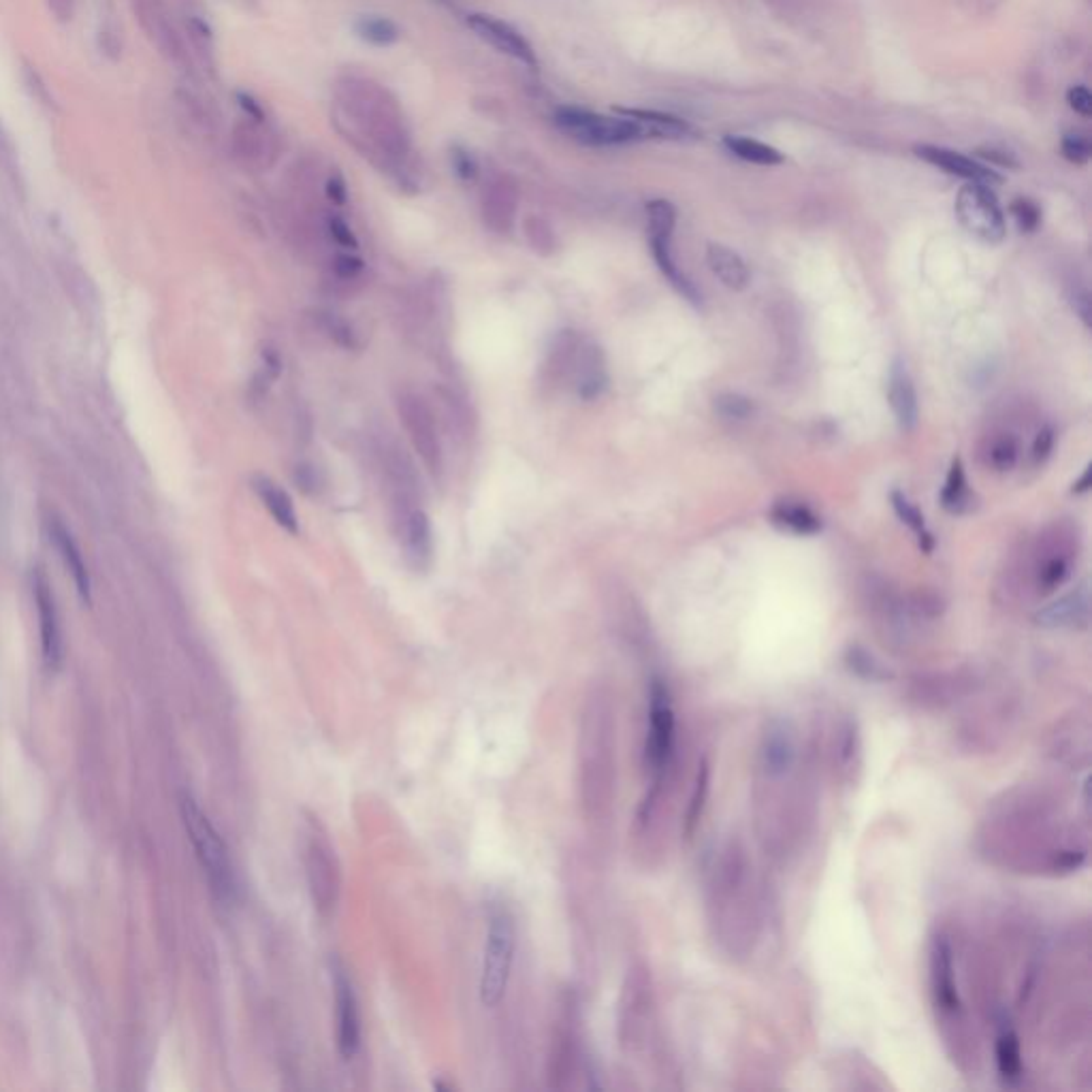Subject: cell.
I'll return each instance as SVG.
<instances>
[{
    "label": "cell",
    "mask_w": 1092,
    "mask_h": 1092,
    "mask_svg": "<svg viewBox=\"0 0 1092 1092\" xmlns=\"http://www.w3.org/2000/svg\"><path fill=\"white\" fill-rule=\"evenodd\" d=\"M723 148H726L730 154H734L737 158L745 160V163L759 165V167H775V165H781L785 160V156L777 148L768 146V143H762L758 139L742 137V135H726L723 137Z\"/></svg>",
    "instance_id": "obj_34"
},
{
    "label": "cell",
    "mask_w": 1092,
    "mask_h": 1092,
    "mask_svg": "<svg viewBox=\"0 0 1092 1092\" xmlns=\"http://www.w3.org/2000/svg\"><path fill=\"white\" fill-rule=\"evenodd\" d=\"M327 196L335 205H344L348 199V188L342 175H331L327 180Z\"/></svg>",
    "instance_id": "obj_54"
},
{
    "label": "cell",
    "mask_w": 1092,
    "mask_h": 1092,
    "mask_svg": "<svg viewBox=\"0 0 1092 1092\" xmlns=\"http://www.w3.org/2000/svg\"><path fill=\"white\" fill-rule=\"evenodd\" d=\"M928 995L947 1059L964 1078L978 1076L981 1069L980 1037L962 992L958 947L945 928H937L928 943Z\"/></svg>",
    "instance_id": "obj_4"
},
{
    "label": "cell",
    "mask_w": 1092,
    "mask_h": 1092,
    "mask_svg": "<svg viewBox=\"0 0 1092 1092\" xmlns=\"http://www.w3.org/2000/svg\"><path fill=\"white\" fill-rule=\"evenodd\" d=\"M916 156L924 160V163L933 165L937 169H941V172L956 175V177H962L966 182H978V184H1001L1002 177L992 172L990 167H986L980 160L969 158L961 154V152H954L950 148H941V146H930V143H918L916 148Z\"/></svg>",
    "instance_id": "obj_20"
},
{
    "label": "cell",
    "mask_w": 1092,
    "mask_h": 1092,
    "mask_svg": "<svg viewBox=\"0 0 1092 1092\" xmlns=\"http://www.w3.org/2000/svg\"><path fill=\"white\" fill-rule=\"evenodd\" d=\"M1090 713L1071 711L1047 732L1045 754L1067 771H1086L1090 764Z\"/></svg>",
    "instance_id": "obj_15"
},
{
    "label": "cell",
    "mask_w": 1092,
    "mask_h": 1092,
    "mask_svg": "<svg viewBox=\"0 0 1092 1092\" xmlns=\"http://www.w3.org/2000/svg\"><path fill=\"white\" fill-rule=\"evenodd\" d=\"M978 154L988 160V163H995L999 167H1007V169H1016L1018 167V160L1014 158V154H1009L1005 150H997V148H981Z\"/></svg>",
    "instance_id": "obj_53"
},
{
    "label": "cell",
    "mask_w": 1092,
    "mask_h": 1092,
    "mask_svg": "<svg viewBox=\"0 0 1092 1092\" xmlns=\"http://www.w3.org/2000/svg\"><path fill=\"white\" fill-rule=\"evenodd\" d=\"M832 1076L840 1082L839 1086L845 1088V1090H888L890 1088L888 1080L883 1078V1073L877 1069L871 1061L864 1059V1056H858L856 1052H849L845 1056H840V1059H837Z\"/></svg>",
    "instance_id": "obj_26"
},
{
    "label": "cell",
    "mask_w": 1092,
    "mask_h": 1092,
    "mask_svg": "<svg viewBox=\"0 0 1092 1092\" xmlns=\"http://www.w3.org/2000/svg\"><path fill=\"white\" fill-rule=\"evenodd\" d=\"M1090 619V599L1084 587L1078 592L1067 594L1061 599H1056L1043 611L1037 613L1035 621L1041 628L1059 630V628H1071V630H1084L1088 628Z\"/></svg>",
    "instance_id": "obj_23"
},
{
    "label": "cell",
    "mask_w": 1092,
    "mask_h": 1092,
    "mask_svg": "<svg viewBox=\"0 0 1092 1092\" xmlns=\"http://www.w3.org/2000/svg\"><path fill=\"white\" fill-rule=\"evenodd\" d=\"M1088 840V813L1080 816L1064 790L1024 781L986 804L971 845L999 871L1059 880L1086 866Z\"/></svg>",
    "instance_id": "obj_1"
},
{
    "label": "cell",
    "mask_w": 1092,
    "mask_h": 1092,
    "mask_svg": "<svg viewBox=\"0 0 1092 1092\" xmlns=\"http://www.w3.org/2000/svg\"><path fill=\"white\" fill-rule=\"evenodd\" d=\"M1011 213H1014V218L1018 222L1020 231L1024 233H1033L1037 231V227L1041 225V210L1040 205L1031 199H1016L1011 203Z\"/></svg>",
    "instance_id": "obj_46"
},
{
    "label": "cell",
    "mask_w": 1092,
    "mask_h": 1092,
    "mask_svg": "<svg viewBox=\"0 0 1092 1092\" xmlns=\"http://www.w3.org/2000/svg\"><path fill=\"white\" fill-rule=\"evenodd\" d=\"M1067 103L1082 118H1090L1092 115V96L1086 86H1071L1067 92Z\"/></svg>",
    "instance_id": "obj_51"
},
{
    "label": "cell",
    "mask_w": 1092,
    "mask_h": 1092,
    "mask_svg": "<svg viewBox=\"0 0 1092 1092\" xmlns=\"http://www.w3.org/2000/svg\"><path fill=\"white\" fill-rule=\"evenodd\" d=\"M890 501H892L894 513H897L900 521L905 523L907 527H911L913 532L920 534V532L926 530L924 516H921V513L916 508V504H911L909 497H907L905 494H900V491H892V494H890Z\"/></svg>",
    "instance_id": "obj_44"
},
{
    "label": "cell",
    "mask_w": 1092,
    "mask_h": 1092,
    "mask_svg": "<svg viewBox=\"0 0 1092 1092\" xmlns=\"http://www.w3.org/2000/svg\"><path fill=\"white\" fill-rule=\"evenodd\" d=\"M237 103H239L241 110H244L253 120L261 122V120L265 118L263 107L254 101V96H250V94H246V92H237Z\"/></svg>",
    "instance_id": "obj_56"
},
{
    "label": "cell",
    "mask_w": 1092,
    "mask_h": 1092,
    "mask_svg": "<svg viewBox=\"0 0 1092 1092\" xmlns=\"http://www.w3.org/2000/svg\"><path fill=\"white\" fill-rule=\"evenodd\" d=\"M253 489H254V494L258 495V499L263 501V506L270 510L273 521L280 525L282 530H286L293 536H297L299 534V516H297V510H294L291 495L286 494L280 485H275V482L267 476H254Z\"/></svg>",
    "instance_id": "obj_27"
},
{
    "label": "cell",
    "mask_w": 1092,
    "mask_h": 1092,
    "mask_svg": "<svg viewBox=\"0 0 1092 1092\" xmlns=\"http://www.w3.org/2000/svg\"><path fill=\"white\" fill-rule=\"evenodd\" d=\"M766 892L754 858L738 837L713 854L704 877L706 933L721 958L745 964L762 945L766 930Z\"/></svg>",
    "instance_id": "obj_3"
},
{
    "label": "cell",
    "mask_w": 1092,
    "mask_h": 1092,
    "mask_svg": "<svg viewBox=\"0 0 1092 1092\" xmlns=\"http://www.w3.org/2000/svg\"><path fill=\"white\" fill-rule=\"evenodd\" d=\"M983 689V678L978 670L958 668L943 673H926L913 677L905 698L921 711H945L961 702H969Z\"/></svg>",
    "instance_id": "obj_11"
},
{
    "label": "cell",
    "mask_w": 1092,
    "mask_h": 1092,
    "mask_svg": "<svg viewBox=\"0 0 1092 1092\" xmlns=\"http://www.w3.org/2000/svg\"><path fill=\"white\" fill-rule=\"evenodd\" d=\"M180 811L188 839H191L205 875H208L212 890L216 892L220 900L231 899L233 892H235V880H233V866L225 840L218 835V830L212 826L203 809L188 794L180 799Z\"/></svg>",
    "instance_id": "obj_8"
},
{
    "label": "cell",
    "mask_w": 1092,
    "mask_h": 1092,
    "mask_svg": "<svg viewBox=\"0 0 1092 1092\" xmlns=\"http://www.w3.org/2000/svg\"><path fill=\"white\" fill-rule=\"evenodd\" d=\"M1054 449V432L1050 427H1043L1040 434L1035 437V444H1033V461L1035 465H1041L1047 456H1050Z\"/></svg>",
    "instance_id": "obj_52"
},
{
    "label": "cell",
    "mask_w": 1092,
    "mask_h": 1092,
    "mask_svg": "<svg viewBox=\"0 0 1092 1092\" xmlns=\"http://www.w3.org/2000/svg\"><path fill=\"white\" fill-rule=\"evenodd\" d=\"M24 82H26V86H29L30 94L37 98L41 105H46V107L53 105V96L50 94V88L46 86L43 77L32 67H24Z\"/></svg>",
    "instance_id": "obj_49"
},
{
    "label": "cell",
    "mask_w": 1092,
    "mask_h": 1092,
    "mask_svg": "<svg viewBox=\"0 0 1092 1092\" xmlns=\"http://www.w3.org/2000/svg\"><path fill=\"white\" fill-rule=\"evenodd\" d=\"M294 482H297V487L301 491H306L310 495H316L320 491V478H318V472L314 465L310 463H299L297 468H294Z\"/></svg>",
    "instance_id": "obj_50"
},
{
    "label": "cell",
    "mask_w": 1092,
    "mask_h": 1092,
    "mask_svg": "<svg viewBox=\"0 0 1092 1092\" xmlns=\"http://www.w3.org/2000/svg\"><path fill=\"white\" fill-rule=\"evenodd\" d=\"M50 7L58 15V20H71L73 17V0H50Z\"/></svg>",
    "instance_id": "obj_57"
},
{
    "label": "cell",
    "mask_w": 1092,
    "mask_h": 1092,
    "mask_svg": "<svg viewBox=\"0 0 1092 1092\" xmlns=\"http://www.w3.org/2000/svg\"><path fill=\"white\" fill-rule=\"evenodd\" d=\"M1062 156L1073 165H1086L1092 156V143L1082 132H1067L1061 141Z\"/></svg>",
    "instance_id": "obj_43"
},
{
    "label": "cell",
    "mask_w": 1092,
    "mask_h": 1092,
    "mask_svg": "<svg viewBox=\"0 0 1092 1092\" xmlns=\"http://www.w3.org/2000/svg\"><path fill=\"white\" fill-rule=\"evenodd\" d=\"M647 700L642 766L649 781H656L678 771V728L673 694L664 678H651Z\"/></svg>",
    "instance_id": "obj_6"
},
{
    "label": "cell",
    "mask_w": 1092,
    "mask_h": 1092,
    "mask_svg": "<svg viewBox=\"0 0 1092 1092\" xmlns=\"http://www.w3.org/2000/svg\"><path fill=\"white\" fill-rule=\"evenodd\" d=\"M819 816V762L796 723L771 718L756 747L751 821L758 847L773 862H790L807 847Z\"/></svg>",
    "instance_id": "obj_2"
},
{
    "label": "cell",
    "mask_w": 1092,
    "mask_h": 1092,
    "mask_svg": "<svg viewBox=\"0 0 1092 1092\" xmlns=\"http://www.w3.org/2000/svg\"><path fill=\"white\" fill-rule=\"evenodd\" d=\"M651 253L653 258H656L659 272L666 275V280L673 284V289L681 294L683 299L692 303V306H700L702 294L696 289V284L678 270V265L673 256V241H651Z\"/></svg>",
    "instance_id": "obj_33"
},
{
    "label": "cell",
    "mask_w": 1092,
    "mask_h": 1092,
    "mask_svg": "<svg viewBox=\"0 0 1092 1092\" xmlns=\"http://www.w3.org/2000/svg\"><path fill=\"white\" fill-rule=\"evenodd\" d=\"M649 241H673L677 227V208L666 199H653L647 203Z\"/></svg>",
    "instance_id": "obj_38"
},
{
    "label": "cell",
    "mask_w": 1092,
    "mask_h": 1092,
    "mask_svg": "<svg viewBox=\"0 0 1092 1092\" xmlns=\"http://www.w3.org/2000/svg\"><path fill=\"white\" fill-rule=\"evenodd\" d=\"M555 127L568 139L587 148L628 146L647 139L640 124L625 115H602L580 107H559L553 115Z\"/></svg>",
    "instance_id": "obj_9"
},
{
    "label": "cell",
    "mask_w": 1092,
    "mask_h": 1092,
    "mask_svg": "<svg viewBox=\"0 0 1092 1092\" xmlns=\"http://www.w3.org/2000/svg\"><path fill=\"white\" fill-rule=\"evenodd\" d=\"M451 167L455 175L459 177L463 182H472L474 177L478 175V163L476 158L470 150H465L463 146H453L451 148Z\"/></svg>",
    "instance_id": "obj_47"
},
{
    "label": "cell",
    "mask_w": 1092,
    "mask_h": 1092,
    "mask_svg": "<svg viewBox=\"0 0 1092 1092\" xmlns=\"http://www.w3.org/2000/svg\"><path fill=\"white\" fill-rule=\"evenodd\" d=\"M363 261L359 256H353V254H337L334 258V263H331V275H334V280L337 284H353L361 277L363 273Z\"/></svg>",
    "instance_id": "obj_45"
},
{
    "label": "cell",
    "mask_w": 1092,
    "mask_h": 1092,
    "mask_svg": "<svg viewBox=\"0 0 1092 1092\" xmlns=\"http://www.w3.org/2000/svg\"><path fill=\"white\" fill-rule=\"evenodd\" d=\"M941 504L952 515H962L966 510H971V494L966 489L964 465L961 456H956L952 461L950 474H947L945 487L941 491Z\"/></svg>",
    "instance_id": "obj_36"
},
{
    "label": "cell",
    "mask_w": 1092,
    "mask_h": 1092,
    "mask_svg": "<svg viewBox=\"0 0 1092 1092\" xmlns=\"http://www.w3.org/2000/svg\"><path fill=\"white\" fill-rule=\"evenodd\" d=\"M468 26L482 41H487L491 48L506 53V56H513L530 67L538 65V58H536L532 43L527 41L515 26L501 22L497 17L487 13H470Z\"/></svg>",
    "instance_id": "obj_19"
},
{
    "label": "cell",
    "mask_w": 1092,
    "mask_h": 1092,
    "mask_svg": "<svg viewBox=\"0 0 1092 1092\" xmlns=\"http://www.w3.org/2000/svg\"><path fill=\"white\" fill-rule=\"evenodd\" d=\"M327 231H329L331 239H334L337 246L348 248V250H354L356 246H359V241H356V235L353 233V229L348 227V222H346L344 218L331 216V218L327 220Z\"/></svg>",
    "instance_id": "obj_48"
},
{
    "label": "cell",
    "mask_w": 1092,
    "mask_h": 1092,
    "mask_svg": "<svg viewBox=\"0 0 1092 1092\" xmlns=\"http://www.w3.org/2000/svg\"><path fill=\"white\" fill-rule=\"evenodd\" d=\"M711 777H713L711 762L706 758H702L700 762H698L696 777H694V783H692V792H689L687 807L683 811V819H681V832H683V839H687V840H692L696 837V830H698V826H700V821L704 818L706 804H709V794H711Z\"/></svg>",
    "instance_id": "obj_30"
},
{
    "label": "cell",
    "mask_w": 1092,
    "mask_h": 1092,
    "mask_svg": "<svg viewBox=\"0 0 1092 1092\" xmlns=\"http://www.w3.org/2000/svg\"><path fill=\"white\" fill-rule=\"evenodd\" d=\"M995 1062L1001 1080L1009 1086H1020L1024 1082L1026 1064L1020 1035L1011 1022L995 1026Z\"/></svg>",
    "instance_id": "obj_25"
},
{
    "label": "cell",
    "mask_w": 1092,
    "mask_h": 1092,
    "mask_svg": "<svg viewBox=\"0 0 1092 1092\" xmlns=\"http://www.w3.org/2000/svg\"><path fill=\"white\" fill-rule=\"evenodd\" d=\"M32 596L39 613L43 661L50 670H58L65 659V642H62L56 597H53L48 575L41 568L32 572Z\"/></svg>",
    "instance_id": "obj_18"
},
{
    "label": "cell",
    "mask_w": 1092,
    "mask_h": 1092,
    "mask_svg": "<svg viewBox=\"0 0 1092 1092\" xmlns=\"http://www.w3.org/2000/svg\"><path fill=\"white\" fill-rule=\"evenodd\" d=\"M1090 487H1092V468L1088 465L1084 474H1082V478L1078 482H1073V494H1086V491H1090Z\"/></svg>",
    "instance_id": "obj_58"
},
{
    "label": "cell",
    "mask_w": 1092,
    "mask_h": 1092,
    "mask_svg": "<svg viewBox=\"0 0 1092 1092\" xmlns=\"http://www.w3.org/2000/svg\"><path fill=\"white\" fill-rule=\"evenodd\" d=\"M823 771H828L835 783L849 787L858 783L862 773V734L858 721L849 713H830L816 737L811 738Z\"/></svg>",
    "instance_id": "obj_7"
},
{
    "label": "cell",
    "mask_w": 1092,
    "mask_h": 1092,
    "mask_svg": "<svg viewBox=\"0 0 1092 1092\" xmlns=\"http://www.w3.org/2000/svg\"><path fill=\"white\" fill-rule=\"evenodd\" d=\"M888 401H890V408L894 412V416H897V423L902 432H913V429H916V425H918V416H920L918 395H916V387H913V380L907 372V367L900 359L894 361L890 367Z\"/></svg>",
    "instance_id": "obj_24"
},
{
    "label": "cell",
    "mask_w": 1092,
    "mask_h": 1092,
    "mask_svg": "<svg viewBox=\"0 0 1092 1092\" xmlns=\"http://www.w3.org/2000/svg\"><path fill=\"white\" fill-rule=\"evenodd\" d=\"M393 510H395L397 536L404 546L406 561L416 572L427 570L434 561V532L427 513L420 504H406Z\"/></svg>",
    "instance_id": "obj_17"
},
{
    "label": "cell",
    "mask_w": 1092,
    "mask_h": 1092,
    "mask_svg": "<svg viewBox=\"0 0 1092 1092\" xmlns=\"http://www.w3.org/2000/svg\"><path fill=\"white\" fill-rule=\"evenodd\" d=\"M988 459L990 465L995 468L997 472H1007L1016 465L1018 461V442L1014 435L1009 434H1002L999 435L995 442H992L990 451H988Z\"/></svg>",
    "instance_id": "obj_41"
},
{
    "label": "cell",
    "mask_w": 1092,
    "mask_h": 1092,
    "mask_svg": "<svg viewBox=\"0 0 1092 1092\" xmlns=\"http://www.w3.org/2000/svg\"><path fill=\"white\" fill-rule=\"evenodd\" d=\"M981 694V692H980ZM975 696L954 728L956 745L966 754L988 756L999 751L1016 732L1022 719V709L1016 696L992 694L990 698Z\"/></svg>",
    "instance_id": "obj_5"
},
{
    "label": "cell",
    "mask_w": 1092,
    "mask_h": 1092,
    "mask_svg": "<svg viewBox=\"0 0 1092 1092\" xmlns=\"http://www.w3.org/2000/svg\"><path fill=\"white\" fill-rule=\"evenodd\" d=\"M516 950L515 920L506 909L491 913L487 928L485 958L480 971V1002L485 1007H497L506 997L510 973H513Z\"/></svg>",
    "instance_id": "obj_10"
},
{
    "label": "cell",
    "mask_w": 1092,
    "mask_h": 1092,
    "mask_svg": "<svg viewBox=\"0 0 1092 1092\" xmlns=\"http://www.w3.org/2000/svg\"><path fill=\"white\" fill-rule=\"evenodd\" d=\"M615 113L640 124L647 139H681L689 135V124L678 115L656 111V110H630V107H617Z\"/></svg>",
    "instance_id": "obj_29"
},
{
    "label": "cell",
    "mask_w": 1092,
    "mask_h": 1092,
    "mask_svg": "<svg viewBox=\"0 0 1092 1092\" xmlns=\"http://www.w3.org/2000/svg\"><path fill=\"white\" fill-rule=\"evenodd\" d=\"M132 11L137 15L141 30L156 43L169 56H177L180 43H177L172 26L165 20V11L160 0H132Z\"/></svg>",
    "instance_id": "obj_28"
},
{
    "label": "cell",
    "mask_w": 1092,
    "mask_h": 1092,
    "mask_svg": "<svg viewBox=\"0 0 1092 1092\" xmlns=\"http://www.w3.org/2000/svg\"><path fill=\"white\" fill-rule=\"evenodd\" d=\"M990 188L978 182L964 184L956 196V218L973 237L999 244L1005 237L1007 225L997 194Z\"/></svg>",
    "instance_id": "obj_13"
},
{
    "label": "cell",
    "mask_w": 1092,
    "mask_h": 1092,
    "mask_svg": "<svg viewBox=\"0 0 1092 1092\" xmlns=\"http://www.w3.org/2000/svg\"><path fill=\"white\" fill-rule=\"evenodd\" d=\"M395 404L412 449L420 456V461H423L432 476H440L444 470V455L432 406L416 391H401Z\"/></svg>",
    "instance_id": "obj_12"
},
{
    "label": "cell",
    "mask_w": 1092,
    "mask_h": 1092,
    "mask_svg": "<svg viewBox=\"0 0 1092 1092\" xmlns=\"http://www.w3.org/2000/svg\"><path fill=\"white\" fill-rule=\"evenodd\" d=\"M312 320H314V325L322 335L329 337L335 346L344 348V351H356V348L361 346L356 329L344 316H339L337 312L316 310Z\"/></svg>",
    "instance_id": "obj_35"
},
{
    "label": "cell",
    "mask_w": 1092,
    "mask_h": 1092,
    "mask_svg": "<svg viewBox=\"0 0 1092 1092\" xmlns=\"http://www.w3.org/2000/svg\"><path fill=\"white\" fill-rule=\"evenodd\" d=\"M570 382L575 384L580 399L592 401L602 395L608 387V370L602 348L587 342V339H580Z\"/></svg>",
    "instance_id": "obj_21"
},
{
    "label": "cell",
    "mask_w": 1092,
    "mask_h": 1092,
    "mask_svg": "<svg viewBox=\"0 0 1092 1092\" xmlns=\"http://www.w3.org/2000/svg\"><path fill=\"white\" fill-rule=\"evenodd\" d=\"M1069 576V561L1062 555H1054V557L1041 563L1040 572H1037V585L1043 589V594H1050L1059 589Z\"/></svg>",
    "instance_id": "obj_40"
},
{
    "label": "cell",
    "mask_w": 1092,
    "mask_h": 1092,
    "mask_svg": "<svg viewBox=\"0 0 1092 1092\" xmlns=\"http://www.w3.org/2000/svg\"><path fill=\"white\" fill-rule=\"evenodd\" d=\"M1073 310L1078 312V316L1082 318V322H1084L1086 327H1090L1092 310H1090V293L1086 289H1078L1076 293H1073Z\"/></svg>",
    "instance_id": "obj_55"
},
{
    "label": "cell",
    "mask_w": 1092,
    "mask_h": 1092,
    "mask_svg": "<svg viewBox=\"0 0 1092 1092\" xmlns=\"http://www.w3.org/2000/svg\"><path fill=\"white\" fill-rule=\"evenodd\" d=\"M771 521L785 532L799 536H816L821 532V518L813 510L796 499H779L771 510Z\"/></svg>",
    "instance_id": "obj_31"
},
{
    "label": "cell",
    "mask_w": 1092,
    "mask_h": 1092,
    "mask_svg": "<svg viewBox=\"0 0 1092 1092\" xmlns=\"http://www.w3.org/2000/svg\"><path fill=\"white\" fill-rule=\"evenodd\" d=\"M845 664L854 675H858L860 678H866V681H888V678L892 677L890 670L885 668L881 661L873 656V653H868L862 647L847 649Z\"/></svg>",
    "instance_id": "obj_39"
},
{
    "label": "cell",
    "mask_w": 1092,
    "mask_h": 1092,
    "mask_svg": "<svg viewBox=\"0 0 1092 1092\" xmlns=\"http://www.w3.org/2000/svg\"><path fill=\"white\" fill-rule=\"evenodd\" d=\"M50 536H51L53 544H56L62 563H65L67 572L71 575V578H73L79 597H82L86 604H91L92 602L91 572H88L84 555H82V551H79L73 534H71L69 527L62 523L60 518H50Z\"/></svg>",
    "instance_id": "obj_22"
},
{
    "label": "cell",
    "mask_w": 1092,
    "mask_h": 1092,
    "mask_svg": "<svg viewBox=\"0 0 1092 1092\" xmlns=\"http://www.w3.org/2000/svg\"><path fill=\"white\" fill-rule=\"evenodd\" d=\"M354 32L359 34L361 41L370 43L374 48H389L393 43H397L401 37L397 24L382 15L359 17V20L354 22Z\"/></svg>",
    "instance_id": "obj_37"
},
{
    "label": "cell",
    "mask_w": 1092,
    "mask_h": 1092,
    "mask_svg": "<svg viewBox=\"0 0 1092 1092\" xmlns=\"http://www.w3.org/2000/svg\"><path fill=\"white\" fill-rule=\"evenodd\" d=\"M715 410L726 418H749L754 415V401L740 393H721L715 397Z\"/></svg>",
    "instance_id": "obj_42"
},
{
    "label": "cell",
    "mask_w": 1092,
    "mask_h": 1092,
    "mask_svg": "<svg viewBox=\"0 0 1092 1092\" xmlns=\"http://www.w3.org/2000/svg\"><path fill=\"white\" fill-rule=\"evenodd\" d=\"M706 261L711 272L719 277L723 286L730 291H742L749 284V270L742 258L723 244H709L706 248Z\"/></svg>",
    "instance_id": "obj_32"
},
{
    "label": "cell",
    "mask_w": 1092,
    "mask_h": 1092,
    "mask_svg": "<svg viewBox=\"0 0 1092 1092\" xmlns=\"http://www.w3.org/2000/svg\"><path fill=\"white\" fill-rule=\"evenodd\" d=\"M331 983H334L335 1022H337V1052L344 1061H351L361 1047V1018L359 1002L351 978L339 962L331 966Z\"/></svg>",
    "instance_id": "obj_16"
},
{
    "label": "cell",
    "mask_w": 1092,
    "mask_h": 1092,
    "mask_svg": "<svg viewBox=\"0 0 1092 1092\" xmlns=\"http://www.w3.org/2000/svg\"><path fill=\"white\" fill-rule=\"evenodd\" d=\"M306 868L312 900L322 916H327L337 902L339 868L335 849L331 847L327 835L314 821L306 830Z\"/></svg>",
    "instance_id": "obj_14"
}]
</instances>
